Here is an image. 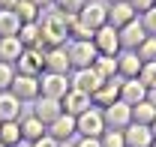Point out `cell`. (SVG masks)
I'll list each match as a JSON object with an SVG mask.
<instances>
[{"label": "cell", "mask_w": 156, "mask_h": 147, "mask_svg": "<svg viewBox=\"0 0 156 147\" xmlns=\"http://www.w3.org/2000/svg\"><path fill=\"white\" fill-rule=\"evenodd\" d=\"M0 141H3L6 147H18V144H24V141H21L18 120H15V123H0Z\"/></svg>", "instance_id": "obj_28"}, {"label": "cell", "mask_w": 156, "mask_h": 147, "mask_svg": "<svg viewBox=\"0 0 156 147\" xmlns=\"http://www.w3.org/2000/svg\"><path fill=\"white\" fill-rule=\"evenodd\" d=\"M129 6H132L135 12H141V15H144L147 9H153V6H156V0H129Z\"/></svg>", "instance_id": "obj_35"}, {"label": "cell", "mask_w": 156, "mask_h": 147, "mask_svg": "<svg viewBox=\"0 0 156 147\" xmlns=\"http://www.w3.org/2000/svg\"><path fill=\"white\" fill-rule=\"evenodd\" d=\"M57 144H60V141H54V138H51V135L45 132V135H42L39 141H33V144H30V147H57Z\"/></svg>", "instance_id": "obj_36"}, {"label": "cell", "mask_w": 156, "mask_h": 147, "mask_svg": "<svg viewBox=\"0 0 156 147\" xmlns=\"http://www.w3.org/2000/svg\"><path fill=\"white\" fill-rule=\"evenodd\" d=\"M150 129H153V138H156V120H153V123H150Z\"/></svg>", "instance_id": "obj_42"}, {"label": "cell", "mask_w": 156, "mask_h": 147, "mask_svg": "<svg viewBox=\"0 0 156 147\" xmlns=\"http://www.w3.org/2000/svg\"><path fill=\"white\" fill-rule=\"evenodd\" d=\"M57 147H75V144H72V141H60Z\"/></svg>", "instance_id": "obj_41"}, {"label": "cell", "mask_w": 156, "mask_h": 147, "mask_svg": "<svg viewBox=\"0 0 156 147\" xmlns=\"http://www.w3.org/2000/svg\"><path fill=\"white\" fill-rule=\"evenodd\" d=\"M9 90L15 93L21 102H36L39 96H42V87H39L36 75H18V72H15V81H12Z\"/></svg>", "instance_id": "obj_8"}, {"label": "cell", "mask_w": 156, "mask_h": 147, "mask_svg": "<svg viewBox=\"0 0 156 147\" xmlns=\"http://www.w3.org/2000/svg\"><path fill=\"white\" fill-rule=\"evenodd\" d=\"M0 147H6V144H3V141H0Z\"/></svg>", "instance_id": "obj_45"}, {"label": "cell", "mask_w": 156, "mask_h": 147, "mask_svg": "<svg viewBox=\"0 0 156 147\" xmlns=\"http://www.w3.org/2000/svg\"><path fill=\"white\" fill-rule=\"evenodd\" d=\"M153 147H156V141H153Z\"/></svg>", "instance_id": "obj_46"}, {"label": "cell", "mask_w": 156, "mask_h": 147, "mask_svg": "<svg viewBox=\"0 0 156 147\" xmlns=\"http://www.w3.org/2000/svg\"><path fill=\"white\" fill-rule=\"evenodd\" d=\"M21 18L15 15V9H0V39L3 36H18Z\"/></svg>", "instance_id": "obj_24"}, {"label": "cell", "mask_w": 156, "mask_h": 147, "mask_svg": "<svg viewBox=\"0 0 156 147\" xmlns=\"http://www.w3.org/2000/svg\"><path fill=\"white\" fill-rule=\"evenodd\" d=\"M75 147H102V141H99V138H78Z\"/></svg>", "instance_id": "obj_37"}, {"label": "cell", "mask_w": 156, "mask_h": 147, "mask_svg": "<svg viewBox=\"0 0 156 147\" xmlns=\"http://www.w3.org/2000/svg\"><path fill=\"white\" fill-rule=\"evenodd\" d=\"M75 129L81 138H102V132H105V117H102V108H87L84 114H78L75 117Z\"/></svg>", "instance_id": "obj_3"}, {"label": "cell", "mask_w": 156, "mask_h": 147, "mask_svg": "<svg viewBox=\"0 0 156 147\" xmlns=\"http://www.w3.org/2000/svg\"><path fill=\"white\" fill-rule=\"evenodd\" d=\"M138 81H141L147 90L156 84V60H150V63H144V66H141V72H138Z\"/></svg>", "instance_id": "obj_31"}, {"label": "cell", "mask_w": 156, "mask_h": 147, "mask_svg": "<svg viewBox=\"0 0 156 147\" xmlns=\"http://www.w3.org/2000/svg\"><path fill=\"white\" fill-rule=\"evenodd\" d=\"M66 54H69L72 69H90L93 60L99 57V51H96V45H93V39H72L66 45Z\"/></svg>", "instance_id": "obj_2"}, {"label": "cell", "mask_w": 156, "mask_h": 147, "mask_svg": "<svg viewBox=\"0 0 156 147\" xmlns=\"http://www.w3.org/2000/svg\"><path fill=\"white\" fill-rule=\"evenodd\" d=\"M18 147H30V144H18Z\"/></svg>", "instance_id": "obj_44"}, {"label": "cell", "mask_w": 156, "mask_h": 147, "mask_svg": "<svg viewBox=\"0 0 156 147\" xmlns=\"http://www.w3.org/2000/svg\"><path fill=\"white\" fill-rule=\"evenodd\" d=\"M117 36H120V48H126V51H135L138 45L147 39V30H144L141 18H135V21H129L126 27H120V30H117Z\"/></svg>", "instance_id": "obj_12"}, {"label": "cell", "mask_w": 156, "mask_h": 147, "mask_svg": "<svg viewBox=\"0 0 156 147\" xmlns=\"http://www.w3.org/2000/svg\"><path fill=\"white\" fill-rule=\"evenodd\" d=\"M30 114H36L39 120L45 123V126H51L54 120H57L60 114H63V105H60V99H48V96H39L36 102H33V111Z\"/></svg>", "instance_id": "obj_15"}, {"label": "cell", "mask_w": 156, "mask_h": 147, "mask_svg": "<svg viewBox=\"0 0 156 147\" xmlns=\"http://www.w3.org/2000/svg\"><path fill=\"white\" fill-rule=\"evenodd\" d=\"M33 6H39V9H51L54 6V0H30Z\"/></svg>", "instance_id": "obj_38"}, {"label": "cell", "mask_w": 156, "mask_h": 147, "mask_svg": "<svg viewBox=\"0 0 156 147\" xmlns=\"http://www.w3.org/2000/svg\"><path fill=\"white\" fill-rule=\"evenodd\" d=\"M93 105H99V108H108V105H114L117 99H120V81L117 78H111V81H105L102 87H99L93 96Z\"/></svg>", "instance_id": "obj_22"}, {"label": "cell", "mask_w": 156, "mask_h": 147, "mask_svg": "<svg viewBox=\"0 0 156 147\" xmlns=\"http://www.w3.org/2000/svg\"><path fill=\"white\" fill-rule=\"evenodd\" d=\"M123 138H126V147H153V129L141 126V123H129L123 129Z\"/></svg>", "instance_id": "obj_17"}, {"label": "cell", "mask_w": 156, "mask_h": 147, "mask_svg": "<svg viewBox=\"0 0 156 147\" xmlns=\"http://www.w3.org/2000/svg\"><path fill=\"white\" fill-rule=\"evenodd\" d=\"M24 117V102L12 90H3L0 93V123H15Z\"/></svg>", "instance_id": "obj_11"}, {"label": "cell", "mask_w": 156, "mask_h": 147, "mask_svg": "<svg viewBox=\"0 0 156 147\" xmlns=\"http://www.w3.org/2000/svg\"><path fill=\"white\" fill-rule=\"evenodd\" d=\"M48 135H51L54 141H72V135H78V129H75V117H69V114H60L57 120L48 126Z\"/></svg>", "instance_id": "obj_21"}, {"label": "cell", "mask_w": 156, "mask_h": 147, "mask_svg": "<svg viewBox=\"0 0 156 147\" xmlns=\"http://www.w3.org/2000/svg\"><path fill=\"white\" fill-rule=\"evenodd\" d=\"M78 21H81L84 27H90V30L96 33L102 24H108V3H99V0H87V3L81 6V12H78Z\"/></svg>", "instance_id": "obj_5"}, {"label": "cell", "mask_w": 156, "mask_h": 147, "mask_svg": "<svg viewBox=\"0 0 156 147\" xmlns=\"http://www.w3.org/2000/svg\"><path fill=\"white\" fill-rule=\"evenodd\" d=\"M111 3H123V0H108V6H111Z\"/></svg>", "instance_id": "obj_43"}, {"label": "cell", "mask_w": 156, "mask_h": 147, "mask_svg": "<svg viewBox=\"0 0 156 147\" xmlns=\"http://www.w3.org/2000/svg\"><path fill=\"white\" fill-rule=\"evenodd\" d=\"M93 45H96L99 54H111V57H117V54H120V36H117V27L102 24L96 33H93Z\"/></svg>", "instance_id": "obj_10"}, {"label": "cell", "mask_w": 156, "mask_h": 147, "mask_svg": "<svg viewBox=\"0 0 156 147\" xmlns=\"http://www.w3.org/2000/svg\"><path fill=\"white\" fill-rule=\"evenodd\" d=\"M84 3L87 0H54V6H57L60 12H66V15H78Z\"/></svg>", "instance_id": "obj_33"}, {"label": "cell", "mask_w": 156, "mask_h": 147, "mask_svg": "<svg viewBox=\"0 0 156 147\" xmlns=\"http://www.w3.org/2000/svg\"><path fill=\"white\" fill-rule=\"evenodd\" d=\"M60 105H63V114H69V117H78V114H84L87 108H93V99H90L87 93L72 90V87H69V93L60 99Z\"/></svg>", "instance_id": "obj_14"}, {"label": "cell", "mask_w": 156, "mask_h": 147, "mask_svg": "<svg viewBox=\"0 0 156 147\" xmlns=\"http://www.w3.org/2000/svg\"><path fill=\"white\" fill-rule=\"evenodd\" d=\"M99 141H102V147H126V138L120 129H105Z\"/></svg>", "instance_id": "obj_30"}, {"label": "cell", "mask_w": 156, "mask_h": 147, "mask_svg": "<svg viewBox=\"0 0 156 147\" xmlns=\"http://www.w3.org/2000/svg\"><path fill=\"white\" fill-rule=\"evenodd\" d=\"M12 81H15V66L0 60V93L9 90V87H12Z\"/></svg>", "instance_id": "obj_32"}, {"label": "cell", "mask_w": 156, "mask_h": 147, "mask_svg": "<svg viewBox=\"0 0 156 147\" xmlns=\"http://www.w3.org/2000/svg\"><path fill=\"white\" fill-rule=\"evenodd\" d=\"M0 9H15V0H0Z\"/></svg>", "instance_id": "obj_40"}, {"label": "cell", "mask_w": 156, "mask_h": 147, "mask_svg": "<svg viewBox=\"0 0 156 147\" xmlns=\"http://www.w3.org/2000/svg\"><path fill=\"white\" fill-rule=\"evenodd\" d=\"M15 72L18 75H42V69H45V51L42 48H24L21 51V57L15 60Z\"/></svg>", "instance_id": "obj_6"}, {"label": "cell", "mask_w": 156, "mask_h": 147, "mask_svg": "<svg viewBox=\"0 0 156 147\" xmlns=\"http://www.w3.org/2000/svg\"><path fill=\"white\" fill-rule=\"evenodd\" d=\"M39 30H42V48H63V45H69L66 12H60L57 6L42 9V15H39Z\"/></svg>", "instance_id": "obj_1"}, {"label": "cell", "mask_w": 156, "mask_h": 147, "mask_svg": "<svg viewBox=\"0 0 156 147\" xmlns=\"http://www.w3.org/2000/svg\"><path fill=\"white\" fill-rule=\"evenodd\" d=\"M18 129H21V141H24V144H33V141H39V138L48 132V126L39 120L36 114H24L18 120Z\"/></svg>", "instance_id": "obj_16"}, {"label": "cell", "mask_w": 156, "mask_h": 147, "mask_svg": "<svg viewBox=\"0 0 156 147\" xmlns=\"http://www.w3.org/2000/svg\"><path fill=\"white\" fill-rule=\"evenodd\" d=\"M15 15L21 18V24H36L39 15H42V9L33 6L30 0H15Z\"/></svg>", "instance_id": "obj_25"}, {"label": "cell", "mask_w": 156, "mask_h": 147, "mask_svg": "<svg viewBox=\"0 0 156 147\" xmlns=\"http://www.w3.org/2000/svg\"><path fill=\"white\" fill-rule=\"evenodd\" d=\"M135 18H138V12L129 6V0H123V3H111V6H108V24L117 27V30L126 27L129 21H135Z\"/></svg>", "instance_id": "obj_20"}, {"label": "cell", "mask_w": 156, "mask_h": 147, "mask_svg": "<svg viewBox=\"0 0 156 147\" xmlns=\"http://www.w3.org/2000/svg\"><path fill=\"white\" fill-rule=\"evenodd\" d=\"M21 51H24V45L18 42V36H3L0 39V60L3 63H12L15 66V60L21 57Z\"/></svg>", "instance_id": "obj_23"}, {"label": "cell", "mask_w": 156, "mask_h": 147, "mask_svg": "<svg viewBox=\"0 0 156 147\" xmlns=\"http://www.w3.org/2000/svg\"><path fill=\"white\" fill-rule=\"evenodd\" d=\"M39 87H42V96H48V99H63L72 84H69V75L42 72V75H39Z\"/></svg>", "instance_id": "obj_7"}, {"label": "cell", "mask_w": 156, "mask_h": 147, "mask_svg": "<svg viewBox=\"0 0 156 147\" xmlns=\"http://www.w3.org/2000/svg\"><path fill=\"white\" fill-rule=\"evenodd\" d=\"M102 117H105V129H120V132H123V129L132 123V108L117 99L114 105L102 108Z\"/></svg>", "instance_id": "obj_9"}, {"label": "cell", "mask_w": 156, "mask_h": 147, "mask_svg": "<svg viewBox=\"0 0 156 147\" xmlns=\"http://www.w3.org/2000/svg\"><path fill=\"white\" fill-rule=\"evenodd\" d=\"M135 54L144 60V63H150V60H156V36H147L141 45L135 48Z\"/></svg>", "instance_id": "obj_29"}, {"label": "cell", "mask_w": 156, "mask_h": 147, "mask_svg": "<svg viewBox=\"0 0 156 147\" xmlns=\"http://www.w3.org/2000/svg\"><path fill=\"white\" fill-rule=\"evenodd\" d=\"M141 66H144V60H141L135 51H123V54H117V75H120L123 81H129V78H138Z\"/></svg>", "instance_id": "obj_19"}, {"label": "cell", "mask_w": 156, "mask_h": 147, "mask_svg": "<svg viewBox=\"0 0 156 147\" xmlns=\"http://www.w3.org/2000/svg\"><path fill=\"white\" fill-rule=\"evenodd\" d=\"M69 84H72V90H81V93H87V96H93L105 84V78L90 66V69H72L69 72Z\"/></svg>", "instance_id": "obj_4"}, {"label": "cell", "mask_w": 156, "mask_h": 147, "mask_svg": "<svg viewBox=\"0 0 156 147\" xmlns=\"http://www.w3.org/2000/svg\"><path fill=\"white\" fill-rule=\"evenodd\" d=\"M147 99V87L138 81V78H129V81H120V102H126L129 108H135L138 102Z\"/></svg>", "instance_id": "obj_18"}, {"label": "cell", "mask_w": 156, "mask_h": 147, "mask_svg": "<svg viewBox=\"0 0 156 147\" xmlns=\"http://www.w3.org/2000/svg\"><path fill=\"white\" fill-rule=\"evenodd\" d=\"M93 69H96L105 81H111V78H117V57H111V54H99L96 60H93Z\"/></svg>", "instance_id": "obj_26"}, {"label": "cell", "mask_w": 156, "mask_h": 147, "mask_svg": "<svg viewBox=\"0 0 156 147\" xmlns=\"http://www.w3.org/2000/svg\"><path fill=\"white\" fill-rule=\"evenodd\" d=\"M141 24H144L147 36H156V6H153V9H147V12L141 15Z\"/></svg>", "instance_id": "obj_34"}, {"label": "cell", "mask_w": 156, "mask_h": 147, "mask_svg": "<svg viewBox=\"0 0 156 147\" xmlns=\"http://www.w3.org/2000/svg\"><path fill=\"white\" fill-rule=\"evenodd\" d=\"M147 102H150V105H156V84L147 90Z\"/></svg>", "instance_id": "obj_39"}, {"label": "cell", "mask_w": 156, "mask_h": 147, "mask_svg": "<svg viewBox=\"0 0 156 147\" xmlns=\"http://www.w3.org/2000/svg\"><path fill=\"white\" fill-rule=\"evenodd\" d=\"M42 72H57V75H69L72 72L66 45H63V48H45V69H42Z\"/></svg>", "instance_id": "obj_13"}, {"label": "cell", "mask_w": 156, "mask_h": 147, "mask_svg": "<svg viewBox=\"0 0 156 147\" xmlns=\"http://www.w3.org/2000/svg\"><path fill=\"white\" fill-rule=\"evenodd\" d=\"M156 120V105H150L147 99L144 102H138L135 108H132V123H141V126H150Z\"/></svg>", "instance_id": "obj_27"}]
</instances>
